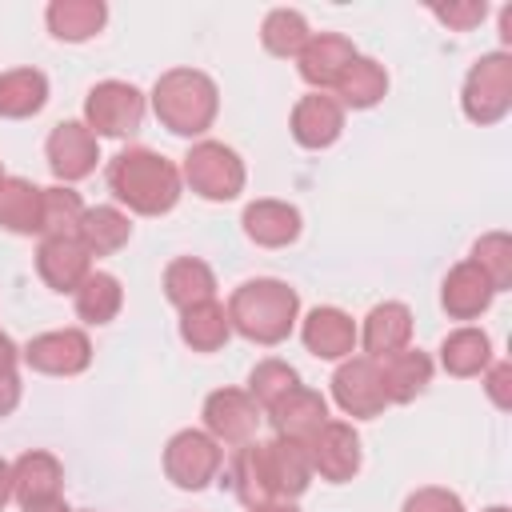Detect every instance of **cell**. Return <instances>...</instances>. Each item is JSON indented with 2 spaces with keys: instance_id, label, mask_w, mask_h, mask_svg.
<instances>
[{
  "instance_id": "cell-31",
  "label": "cell",
  "mask_w": 512,
  "mask_h": 512,
  "mask_svg": "<svg viewBox=\"0 0 512 512\" xmlns=\"http://www.w3.org/2000/svg\"><path fill=\"white\" fill-rule=\"evenodd\" d=\"M488 364H492V340L480 328H456V332L444 336V344H440V368L448 376L468 380V376H480Z\"/></svg>"
},
{
  "instance_id": "cell-19",
  "label": "cell",
  "mask_w": 512,
  "mask_h": 512,
  "mask_svg": "<svg viewBox=\"0 0 512 512\" xmlns=\"http://www.w3.org/2000/svg\"><path fill=\"white\" fill-rule=\"evenodd\" d=\"M36 272L52 292H76L80 280L92 272V256L84 252V244L76 236H60V240H40L36 248Z\"/></svg>"
},
{
  "instance_id": "cell-17",
  "label": "cell",
  "mask_w": 512,
  "mask_h": 512,
  "mask_svg": "<svg viewBox=\"0 0 512 512\" xmlns=\"http://www.w3.org/2000/svg\"><path fill=\"white\" fill-rule=\"evenodd\" d=\"M344 132V108L328 92H308L292 108V140L300 148H328Z\"/></svg>"
},
{
  "instance_id": "cell-45",
  "label": "cell",
  "mask_w": 512,
  "mask_h": 512,
  "mask_svg": "<svg viewBox=\"0 0 512 512\" xmlns=\"http://www.w3.org/2000/svg\"><path fill=\"white\" fill-rule=\"evenodd\" d=\"M24 512H72V508L60 504V500H52V504H36V508H24Z\"/></svg>"
},
{
  "instance_id": "cell-7",
  "label": "cell",
  "mask_w": 512,
  "mask_h": 512,
  "mask_svg": "<svg viewBox=\"0 0 512 512\" xmlns=\"http://www.w3.org/2000/svg\"><path fill=\"white\" fill-rule=\"evenodd\" d=\"M220 464H224V448H220L208 432H200V428L176 432V436L168 440V448H164V472H168V480H172L176 488H184V492L208 488V484L216 480Z\"/></svg>"
},
{
  "instance_id": "cell-32",
  "label": "cell",
  "mask_w": 512,
  "mask_h": 512,
  "mask_svg": "<svg viewBox=\"0 0 512 512\" xmlns=\"http://www.w3.org/2000/svg\"><path fill=\"white\" fill-rule=\"evenodd\" d=\"M40 192L44 188H36L24 176H4L0 180V228L16 236L40 232Z\"/></svg>"
},
{
  "instance_id": "cell-38",
  "label": "cell",
  "mask_w": 512,
  "mask_h": 512,
  "mask_svg": "<svg viewBox=\"0 0 512 512\" xmlns=\"http://www.w3.org/2000/svg\"><path fill=\"white\" fill-rule=\"evenodd\" d=\"M432 16L440 24H448L452 32H472L484 16H488V4L484 0H456V4H436Z\"/></svg>"
},
{
  "instance_id": "cell-12",
  "label": "cell",
  "mask_w": 512,
  "mask_h": 512,
  "mask_svg": "<svg viewBox=\"0 0 512 512\" xmlns=\"http://www.w3.org/2000/svg\"><path fill=\"white\" fill-rule=\"evenodd\" d=\"M308 460L312 472H320L332 484H344L360 472V436L344 420H328L312 440H308Z\"/></svg>"
},
{
  "instance_id": "cell-22",
  "label": "cell",
  "mask_w": 512,
  "mask_h": 512,
  "mask_svg": "<svg viewBox=\"0 0 512 512\" xmlns=\"http://www.w3.org/2000/svg\"><path fill=\"white\" fill-rule=\"evenodd\" d=\"M264 464H268V480H272V496L276 500H296L312 480L308 444L280 440V436L264 440Z\"/></svg>"
},
{
  "instance_id": "cell-42",
  "label": "cell",
  "mask_w": 512,
  "mask_h": 512,
  "mask_svg": "<svg viewBox=\"0 0 512 512\" xmlns=\"http://www.w3.org/2000/svg\"><path fill=\"white\" fill-rule=\"evenodd\" d=\"M16 360H20V348L12 344L8 332H0V372H16Z\"/></svg>"
},
{
  "instance_id": "cell-14",
  "label": "cell",
  "mask_w": 512,
  "mask_h": 512,
  "mask_svg": "<svg viewBox=\"0 0 512 512\" xmlns=\"http://www.w3.org/2000/svg\"><path fill=\"white\" fill-rule=\"evenodd\" d=\"M300 340H304V348H308L312 356H320V360H348V356L356 352L360 332H356V320H352L344 308L324 304V308H312V312L304 316Z\"/></svg>"
},
{
  "instance_id": "cell-36",
  "label": "cell",
  "mask_w": 512,
  "mask_h": 512,
  "mask_svg": "<svg viewBox=\"0 0 512 512\" xmlns=\"http://www.w3.org/2000/svg\"><path fill=\"white\" fill-rule=\"evenodd\" d=\"M496 292H504L512 284V236L508 232H484L476 244H472V256H468Z\"/></svg>"
},
{
  "instance_id": "cell-37",
  "label": "cell",
  "mask_w": 512,
  "mask_h": 512,
  "mask_svg": "<svg viewBox=\"0 0 512 512\" xmlns=\"http://www.w3.org/2000/svg\"><path fill=\"white\" fill-rule=\"evenodd\" d=\"M300 384V372L284 360H260L252 372H248V396L260 404V408H272L284 392H292Z\"/></svg>"
},
{
  "instance_id": "cell-27",
  "label": "cell",
  "mask_w": 512,
  "mask_h": 512,
  "mask_svg": "<svg viewBox=\"0 0 512 512\" xmlns=\"http://www.w3.org/2000/svg\"><path fill=\"white\" fill-rule=\"evenodd\" d=\"M164 296L184 312L200 300H216V276L204 260L196 256H176L168 268H164Z\"/></svg>"
},
{
  "instance_id": "cell-3",
  "label": "cell",
  "mask_w": 512,
  "mask_h": 512,
  "mask_svg": "<svg viewBox=\"0 0 512 512\" xmlns=\"http://www.w3.org/2000/svg\"><path fill=\"white\" fill-rule=\"evenodd\" d=\"M216 108H220V92H216L212 76H204L196 68H168L152 84V112L176 136L208 132L216 120Z\"/></svg>"
},
{
  "instance_id": "cell-11",
  "label": "cell",
  "mask_w": 512,
  "mask_h": 512,
  "mask_svg": "<svg viewBox=\"0 0 512 512\" xmlns=\"http://www.w3.org/2000/svg\"><path fill=\"white\" fill-rule=\"evenodd\" d=\"M44 152H48V168H52V176L60 184H72V180L92 176V168L100 160V144H96V136L88 132L84 120H60L48 132Z\"/></svg>"
},
{
  "instance_id": "cell-4",
  "label": "cell",
  "mask_w": 512,
  "mask_h": 512,
  "mask_svg": "<svg viewBox=\"0 0 512 512\" xmlns=\"http://www.w3.org/2000/svg\"><path fill=\"white\" fill-rule=\"evenodd\" d=\"M180 180L204 200H236L244 192V160L220 140H196L184 152Z\"/></svg>"
},
{
  "instance_id": "cell-10",
  "label": "cell",
  "mask_w": 512,
  "mask_h": 512,
  "mask_svg": "<svg viewBox=\"0 0 512 512\" xmlns=\"http://www.w3.org/2000/svg\"><path fill=\"white\" fill-rule=\"evenodd\" d=\"M332 400L356 416V420H372L388 408V396L380 388V364L368 356H348L340 360V368L332 372Z\"/></svg>"
},
{
  "instance_id": "cell-43",
  "label": "cell",
  "mask_w": 512,
  "mask_h": 512,
  "mask_svg": "<svg viewBox=\"0 0 512 512\" xmlns=\"http://www.w3.org/2000/svg\"><path fill=\"white\" fill-rule=\"evenodd\" d=\"M12 500V464L0 460V508Z\"/></svg>"
},
{
  "instance_id": "cell-33",
  "label": "cell",
  "mask_w": 512,
  "mask_h": 512,
  "mask_svg": "<svg viewBox=\"0 0 512 512\" xmlns=\"http://www.w3.org/2000/svg\"><path fill=\"white\" fill-rule=\"evenodd\" d=\"M72 300H76V316L84 324H108V320H116V312L124 304V288L112 272H88L80 280V288L72 292Z\"/></svg>"
},
{
  "instance_id": "cell-20",
  "label": "cell",
  "mask_w": 512,
  "mask_h": 512,
  "mask_svg": "<svg viewBox=\"0 0 512 512\" xmlns=\"http://www.w3.org/2000/svg\"><path fill=\"white\" fill-rule=\"evenodd\" d=\"M492 296H496V288L472 260H460L440 284V304L452 320H476L480 312H488Z\"/></svg>"
},
{
  "instance_id": "cell-41",
  "label": "cell",
  "mask_w": 512,
  "mask_h": 512,
  "mask_svg": "<svg viewBox=\"0 0 512 512\" xmlns=\"http://www.w3.org/2000/svg\"><path fill=\"white\" fill-rule=\"evenodd\" d=\"M20 404V376L16 372H0V420L12 416Z\"/></svg>"
},
{
  "instance_id": "cell-13",
  "label": "cell",
  "mask_w": 512,
  "mask_h": 512,
  "mask_svg": "<svg viewBox=\"0 0 512 512\" xmlns=\"http://www.w3.org/2000/svg\"><path fill=\"white\" fill-rule=\"evenodd\" d=\"M268 420H272V428H276L280 440L308 444V440L328 424V400H324L316 388L296 384L292 392H284V396L268 408Z\"/></svg>"
},
{
  "instance_id": "cell-48",
  "label": "cell",
  "mask_w": 512,
  "mask_h": 512,
  "mask_svg": "<svg viewBox=\"0 0 512 512\" xmlns=\"http://www.w3.org/2000/svg\"><path fill=\"white\" fill-rule=\"evenodd\" d=\"M84 512H92V508H84Z\"/></svg>"
},
{
  "instance_id": "cell-28",
  "label": "cell",
  "mask_w": 512,
  "mask_h": 512,
  "mask_svg": "<svg viewBox=\"0 0 512 512\" xmlns=\"http://www.w3.org/2000/svg\"><path fill=\"white\" fill-rule=\"evenodd\" d=\"M228 336H232V324H228V308L224 304L200 300V304L180 312V340L192 352H216V348L228 344Z\"/></svg>"
},
{
  "instance_id": "cell-46",
  "label": "cell",
  "mask_w": 512,
  "mask_h": 512,
  "mask_svg": "<svg viewBox=\"0 0 512 512\" xmlns=\"http://www.w3.org/2000/svg\"><path fill=\"white\" fill-rule=\"evenodd\" d=\"M484 512H512V508H504V504H492V508H484Z\"/></svg>"
},
{
  "instance_id": "cell-47",
  "label": "cell",
  "mask_w": 512,
  "mask_h": 512,
  "mask_svg": "<svg viewBox=\"0 0 512 512\" xmlns=\"http://www.w3.org/2000/svg\"><path fill=\"white\" fill-rule=\"evenodd\" d=\"M0 180H4V164H0Z\"/></svg>"
},
{
  "instance_id": "cell-6",
  "label": "cell",
  "mask_w": 512,
  "mask_h": 512,
  "mask_svg": "<svg viewBox=\"0 0 512 512\" xmlns=\"http://www.w3.org/2000/svg\"><path fill=\"white\" fill-rule=\"evenodd\" d=\"M144 120V96L128 80H100L84 96V124L92 136H132Z\"/></svg>"
},
{
  "instance_id": "cell-34",
  "label": "cell",
  "mask_w": 512,
  "mask_h": 512,
  "mask_svg": "<svg viewBox=\"0 0 512 512\" xmlns=\"http://www.w3.org/2000/svg\"><path fill=\"white\" fill-rule=\"evenodd\" d=\"M84 220V200L80 192H72L68 184H52L40 192V236L44 240H60V236H76Z\"/></svg>"
},
{
  "instance_id": "cell-26",
  "label": "cell",
  "mask_w": 512,
  "mask_h": 512,
  "mask_svg": "<svg viewBox=\"0 0 512 512\" xmlns=\"http://www.w3.org/2000/svg\"><path fill=\"white\" fill-rule=\"evenodd\" d=\"M48 32L56 40H68V44H80V40H92L104 20H108V8L100 0H52L48 12Z\"/></svg>"
},
{
  "instance_id": "cell-18",
  "label": "cell",
  "mask_w": 512,
  "mask_h": 512,
  "mask_svg": "<svg viewBox=\"0 0 512 512\" xmlns=\"http://www.w3.org/2000/svg\"><path fill=\"white\" fill-rule=\"evenodd\" d=\"M356 332H360V344H364L368 360H388V356L408 348V340H412V312L400 300H384V304H376L364 316V328H356Z\"/></svg>"
},
{
  "instance_id": "cell-16",
  "label": "cell",
  "mask_w": 512,
  "mask_h": 512,
  "mask_svg": "<svg viewBox=\"0 0 512 512\" xmlns=\"http://www.w3.org/2000/svg\"><path fill=\"white\" fill-rule=\"evenodd\" d=\"M360 52L352 48V40L348 36H340V32H316V36H308V44L300 48V76L316 88V92H324V88H336V80L344 76V68L356 60Z\"/></svg>"
},
{
  "instance_id": "cell-8",
  "label": "cell",
  "mask_w": 512,
  "mask_h": 512,
  "mask_svg": "<svg viewBox=\"0 0 512 512\" xmlns=\"http://www.w3.org/2000/svg\"><path fill=\"white\" fill-rule=\"evenodd\" d=\"M20 360L32 372H44V376H76L92 364V340L80 328L40 332L20 348Z\"/></svg>"
},
{
  "instance_id": "cell-21",
  "label": "cell",
  "mask_w": 512,
  "mask_h": 512,
  "mask_svg": "<svg viewBox=\"0 0 512 512\" xmlns=\"http://www.w3.org/2000/svg\"><path fill=\"white\" fill-rule=\"evenodd\" d=\"M240 224H244V236L260 248H284L300 236V212L288 200H252Z\"/></svg>"
},
{
  "instance_id": "cell-39",
  "label": "cell",
  "mask_w": 512,
  "mask_h": 512,
  "mask_svg": "<svg viewBox=\"0 0 512 512\" xmlns=\"http://www.w3.org/2000/svg\"><path fill=\"white\" fill-rule=\"evenodd\" d=\"M400 512H464V504L448 488H416Z\"/></svg>"
},
{
  "instance_id": "cell-23",
  "label": "cell",
  "mask_w": 512,
  "mask_h": 512,
  "mask_svg": "<svg viewBox=\"0 0 512 512\" xmlns=\"http://www.w3.org/2000/svg\"><path fill=\"white\" fill-rule=\"evenodd\" d=\"M376 364H380V388H384L388 404H408L432 384V360L420 348H404Z\"/></svg>"
},
{
  "instance_id": "cell-9",
  "label": "cell",
  "mask_w": 512,
  "mask_h": 512,
  "mask_svg": "<svg viewBox=\"0 0 512 512\" xmlns=\"http://www.w3.org/2000/svg\"><path fill=\"white\" fill-rule=\"evenodd\" d=\"M260 428V404L244 388H216L204 400V432L224 448H240Z\"/></svg>"
},
{
  "instance_id": "cell-35",
  "label": "cell",
  "mask_w": 512,
  "mask_h": 512,
  "mask_svg": "<svg viewBox=\"0 0 512 512\" xmlns=\"http://www.w3.org/2000/svg\"><path fill=\"white\" fill-rule=\"evenodd\" d=\"M308 20L296 8H272L260 24V40L272 56H300V48L308 44Z\"/></svg>"
},
{
  "instance_id": "cell-40",
  "label": "cell",
  "mask_w": 512,
  "mask_h": 512,
  "mask_svg": "<svg viewBox=\"0 0 512 512\" xmlns=\"http://www.w3.org/2000/svg\"><path fill=\"white\" fill-rule=\"evenodd\" d=\"M484 392L496 408H508L512 404V364L508 360H496L484 368Z\"/></svg>"
},
{
  "instance_id": "cell-5",
  "label": "cell",
  "mask_w": 512,
  "mask_h": 512,
  "mask_svg": "<svg viewBox=\"0 0 512 512\" xmlns=\"http://www.w3.org/2000/svg\"><path fill=\"white\" fill-rule=\"evenodd\" d=\"M460 108L472 124H496L508 116L512 108V56L508 52H488L468 68Z\"/></svg>"
},
{
  "instance_id": "cell-2",
  "label": "cell",
  "mask_w": 512,
  "mask_h": 512,
  "mask_svg": "<svg viewBox=\"0 0 512 512\" xmlns=\"http://www.w3.org/2000/svg\"><path fill=\"white\" fill-rule=\"evenodd\" d=\"M300 316V296L292 284L260 276V280H244L232 296H228V324L232 332H240L252 344H280L288 340V332L296 328Z\"/></svg>"
},
{
  "instance_id": "cell-25",
  "label": "cell",
  "mask_w": 512,
  "mask_h": 512,
  "mask_svg": "<svg viewBox=\"0 0 512 512\" xmlns=\"http://www.w3.org/2000/svg\"><path fill=\"white\" fill-rule=\"evenodd\" d=\"M128 236H132V220L112 204L84 208V220L76 228V240L84 244L88 256H112L128 244Z\"/></svg>"
},
{
  "instance_id": "cell-29",
  "label": "cell",
  "mask_w": 512,
  "mask_h": 512,
  "mask_svg": "<svg viewBox=\"0 0 512 512\" xmlns=\"http://www.w3.org/2000/svg\"><path fill=\"white\" fill-rule=\"evenodd\" d=\"M48 104V76L40 68H12L0 76V116L28 120Z\"/></svg>"
},
{
  "instance_id": "cell-44",
  "label": "cell",
  "mask_w": 512,
  "mask_h": 512,
  "mask_svg": "<svg viewBox=\"0 0 512 512\" xmlns=\"http://www.w3.org/2000/svg\"><path fill=\"white\" fill-rule=\"evenodd\" d=\"M248 512H300L292 500H268V504H256V508H248Z\"/></svg>"
},
{
  "instance_id": "cell-30",
  "label": "cell",
  "mask_w": 512,
  "mask_h": 512,
  "mask_svg": "<svg viewBox=\"0 0 512 512\" xmlns=\"http://www.w3.org/2000/svg\"><path fill=\"white\" fill-rule=\"evenodd\" d=\"M332 92H336L340 108H376L384 100V92H388V72L372 56H356L344 68V76L336 80Z\"/></svg>"
},
{
  "instance_id": "cell-24",
  "label": "cell",
  "mask_w": 512,
  "mask_h": 512,
  "mask_svg": "<svg viewBox=\"0 0 512 512\" xmlns=\"http://www.w3.org/2000/svg\"><path fill=\"white\" fill-rule=\"evenodd\" d=\"M220 484H228L244 508H256V504L276 500V496H272V480H268V464H264V440L240 444V448L232 452L228 480H220Z\"/></svg>"
},
{
  "instance_id": "cell-15",
  "label": "cell",
  "mask_w": 512,
  "mask_h": 512,
  "mask_svg": "<svg viewBox=\"0 0 512 512\" xmlns=\"http://www.w3.org/2000/svg\"><path fill=\"white\" fill-rule=\"evenodd\" d=\"M60 488H64V468L52 452L32 448L12 464V500L20 508L52 504V500H60Z\"/></svg>"
},
{
  "instance_id": "cell-1",
  "label": "cell",
  "mask_w": 512,
  "mask_h": 512,
  "mask_svg": "<svg viewBox=\"0 0 512 512\" xmlns=\"http://www.w3.org/2000/svg\"><path fill=\"white\" fill-rule=\"evenodd\" d=\"M180 168L160 152L132 144L108 160V188L136 216H164L180 200Z\"/></svg>"
}]
</instances>
